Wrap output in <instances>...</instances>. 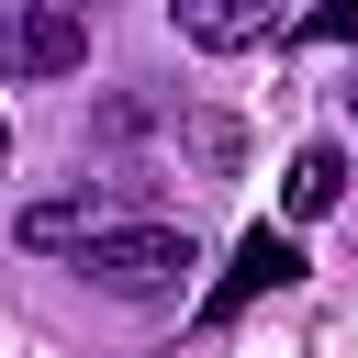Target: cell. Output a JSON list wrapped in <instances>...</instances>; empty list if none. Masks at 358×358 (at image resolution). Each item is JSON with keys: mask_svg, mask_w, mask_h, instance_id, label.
<instances>
[{"mask_svg": "<svg viewBox=\"0 0 358 358\" xmlns=\"http://www.w3.org/2000/svg\"><path fill=\"white\" fill-rule=\"evenodd\" d=\"M78 268H90L112 302H157V291H179V280L201 268V246H190V224H101V235L78 246Z\"/></svg>", "mask_w": 358, "mask_h": 358, "instance_id": "6da1fadb", "label": "cell"}, {"mask_svg": "<svg viewBox=\"0 0 358 358\" xmlns=\"http://www.w3.org/2000/svg\"><path fill=\"white\" fill-rule=\"evenodd\" d=\"M90 67V0H11V78Z\"/></svg>", "mask_w": 358, "mask_h": 358, "instance_id": "7a4b0ae2", "label": "cell"}, {"mask_svg": "<svg viewBox=\"0 0 358 358\" xmlns=\"http://www.w3.org/2000/svg\"><path fill=\"white\" fill-rule=\"evenodd\" d=\"M291 280H302V246H291L280 224H246V246H235V268L213 280V302H201V313L224 324V313H246L257 291H291Z\"/></svg>", "mask_w": 358, "mask_h": 358, "instance_id": "3957f363", "label": "cell"}, {"mask_svg": "<svg viewBox=\"0 0 358 358\" xmlns=\"http://www.w3.org/2000/svg\"><path fill=\"white\" fill-rule=\"evenodd\" d=\"M280 22V0H179V34L201 45V56H235V45H257Z\"/></svg>", "mask_w": 358, "mask_h": 358, "instance_id": "277c9868", "label": "cell"}, {"mask_svg": "<svg viewBox=\"0 0 358 358\" xmlns=\"http://www.w3.org/2000/svg\"><path fill=\"white\" fill-rule=\"evenodd\" d=\"M336 201H347V145H302V157L280 168V213L313 224V213H336Z\"/></svg>", "mask_w": 358, "mask_h": 358, "instance_id": "5b68a950", "label": "cell"}, {"mask_svg": "<svg viewBox=\"0 0 358 358\" xmlns=\"http://www.w3.org/2000/svg\"><path fill=\"white\" fill-rule=\"evenodd\" d=\"M90 235H101L90 190H67V201H34V213H22V246H90Z\"/></svg>", "mask_w": 358, "mask_h": 358, "instance_id": "8992f818", "label": "cell"}, {"mask_svg": "<svg viewBox=\"0 0 358 358\" xmlns=\"http://www.w3.org/2000/svg\"><path fill=\"white\" fill-rule=\"evenodd\" d=\"M302 45H358V0H313L302 11Z\"/></svg>", "mask_w": 358, "mask_h": 358, "instance_id": "52a82bcc", "label": "cell"}, {"mask_svg": "<svg viewBox=\"0 0 358 358\" xmlns=\"http://www.w3.org/2000/svg\"><path fill=\"white\" fill-rule=\"evenodd\" d=\"M0 168H11V123H0Z\"/></svg>", "mask_w": 358, "mask_h": 358, "instance_id": "ba28073f", "label": "cell"}, {"mask_svg": "<svg viewBox=\"0 0 358 358\" xmlns=\"http://www.w3.org/2000/svg\"><path fill=\"white\" fill-rule=\"evenodd\" d=\"M347 112H358V90H347Z\"/></svg>", "mask_w": 358, "mask_h": 358, "instance_id": "9c48e42d", "label": "cell"}]
</instances>
